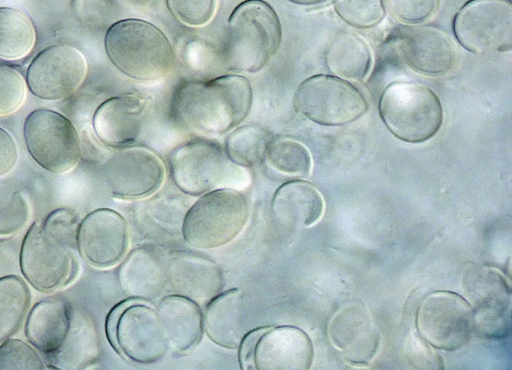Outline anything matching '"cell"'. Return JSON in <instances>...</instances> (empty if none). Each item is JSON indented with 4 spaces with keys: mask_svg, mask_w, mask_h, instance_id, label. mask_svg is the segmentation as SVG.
<instances>
[{
    "mask_svg": "<svg viewBox=\"0 0 512 370\" xmlns=\"http://www.w3.org/2000/svg\"><path fill=\"white\" fill-rule=\"evenodd\" d=\"M288 1H290L294 4H297V5L312 6V5L323 4L330 0H288Z\"/></svg>",
    "mask_w": 512,
    "mask_h": 370,
    "instance_id": "obj_42",
    "label": "cell"
},
{
    "mask_svg": "<svg viewBox=\"0 0 512 370\" xmlns=\"http://www.w3.org/2000/svg\"><path fill=\"white\" fill-rule=\"evenodd\" d=\"M378 110L386 128L397 139L422 143L441 128L443 108L437 95L428 87L395 81L382 92Z\"/></svg>",
    "mask_w": 512,
    "mask_h": 370,
    "instance_id": "obj_5",
    "label": "cell"
},
{
    "mask_svg": "<svg viewBox=\"0 0 512 370\" xmlns=\"http://www.w3.org/2000/svg\"><path fill=\"white\" fill-rule=\"evenodd\" d=\"M334 10L348 25L368 29L385 17L384 0H334Z\"/></svg>",
    "mask_w": 512,
    "mask_h": 370,
    "instance_id": "obj_33",
    "label": "cell"
},
{
    "mask_svg": "<svg viewBox=\"0 0 512 370\" xmlns=\"http://www.w3.org/2000/svg\"><path fill=\"white\" fill-rule=\"evenodd\" d=\"M252 90L239 75L178 86L171 103L173 118L185 128L204 134H223L239 125L249 113Z\"/></svg>",
    "mask_w": 512,
    "mask_h": 370,
    "instance_id": "obj_2",
    "label": "cell"
},
{
    "mask_svg": "<svg viewBox=\"0 0 512 370\" xmlns=\"http://www.w3.org/2000/svg\"><path fill=\"white\" fill-rule=\"evenodd\" d=\"M271 139L269 132L260 126H242L230 133L225 151L234 164L253 167L265 160Z\"/></svg>",
    "mask_w": 512,
    "mask_h": 370,
    "instance_id": "obj_31",
    "label": "cell"
},
{
    "mask_svg": "<svg viewBox=\"0 0 512 370\" xmlns=\"http://www.w3.org/2000/svg\"><path fill=\"white\" fill-rule=\"evenodd\" d=\"M282 28L274 9L262 0H247L232 12L223 45L229 70L255 73L277 53Z\"/></svg>",
    "mask_w": 512,
    "mask_h": 370,
    "instance_id": "obj_3",
    "label": "cell"
},
{
    "mask_svg": "<svg viewBox=\"0 0 512 370\" xmlns=\"http://www.w3.org/2000/svg\"><path fill=\"white\" fill-rule=\"evenodd\" d=\"M129 240L126 220L112 209L92 211L78 226V251L95 268L106 269L119 263L128 251Z\"/></svg>",
    "mask_w": 512,
    "mask_h": 370,
    "instance_id": "obj_16",
    "label": "cell"
},
{
    "mask_svg": "<svg viewBox=\"0 0 512 370\" xmlns=\"http://www.w3.org/2000/svg\"><path fill=\"white\" fill-rule=\"evenodd\" d=\"M78 226L73 210L59 208L29 228L21 247L20 266L36 290L49 293L68 286L76 278Z\"/></svg>",
    "mask_w": 512,
    "mask_h": 370,
    "instance_id": "obj_1",
    "label": "cell"
},
{
    "mask_svg": "<svg viewBox=\"0 0 512 370\" xmlns=\"http://www.w3.org/2000/svg\"><path fill=\"white\" fill-rule=\"evenodd\" d=\"M148 104V98L132 93L106 100L93 118L97 138L111 148L130 146L141 132Z\"/></svg>",
    "mask_w": 512,
    "mask_h": 370,
    "instance_id": "obj_20",
    "label": "cell"
},
{
    "mask_svg": "<svg viewBox=\"0 0 512 370\" xmlns=\"http://www.w3.org/2000/svg\"><path fill=\"white\" fill-rule=\"evenodd\" d=\"M453 31L467 51L487 55L512 49L511 0H470L456 13Z\"/></svg>",
    "mask_w": 512,
    "mask_h": 370,
    "instance_id": "obj_9",
    "label": "cell"
},
{
    "mask_svg": "<svg viewBox=\"0 0 512 370\" xmlns=\"http://www.w3.org/2000/svg\"><path fill=\"white\" fill-rule=\"evenodd\" d=\"M265 160L275 171L300 178L307 177L312 166L308 149L302 143L286 137L270 140Z\"/></svg>",
    "mask_w": 512,
    "mask_h": 370,
    "instance_id": "obj_32",
    "label": "cell"
},
{
    "mask_svg": "<svg viewBox=\"0 0 512 370\" xmlns=\"http://www.w3.org/2000/svg\"><path fill=\"white\" fill-rule=\"evenodd\" d=\"M410 365L417 369H443L441 357L418 333H411L406 344Z\"/></svg>",
    "mask_w": 512,
    "mask_h": 370,
    "instance_id": "obj_39",
    "label": "cell"
},
{
    "mask_svg": "<svg viewBox=\"0 0 512 370\" xmlns=\"http://www.w3.org/2000/svg\"><path fill=\"white\" fill-rule=\"evenodd\" d=\"M35 41L34 25L24 12L0 7V58L21 59L30 53Z\"/></svg>",
    "mask_w": 512,
    "mask_h": 370,
    "instance_id": "obj_29",
    "label": "cell"
},
{
    "mask_svg": "<svg viewBox=\"0 0 512 370\" xmlns=\"http://www.w3.org/2000/svg\"><path fill=\"white\" fill-rule=\"evenodd\" d=\"M118 278L123 291L132 299L152 300L167 285L166 262L156 250L138 247L122 262Z\"/></svg>",
    "mask_w": 512,
    "mask_h": 370,
    "instance_id": "obj_23",
    "label": "cell"
},
{
    "mask_svg": "<svg viewBox=\"0 0 512 370\" xmlns=\"http://www.w3.org/2000/svg\"><path fill=\"white\" fill-rule=\"evenodd\" d=\"M265 327L247 332L238 346V358L241 369H254L253 354L256 343Z\"/></svg>",
    "mask_w": 512,
    "mask_h": 370,
    "instance_id": "obj_41",
    "label": "cell"
},
{
    "mask_svg": "<svg viewBox=\"0 0 512 370\" xmlns=\"http://www.w3.org/2000/svg\"><path fill=\"white\" fill-rule=\"evenodd\" d=\"M390 15L405 24L417 25L431 19L440 0H384Z\"/></svg>",
    "mask_w": 512,
    "mask_h": 370,
    "instance_id": "obj_36",
    "label": "cell"
},
{
    "mask_svg": "<svg viewBox=\"0 0 512 370\" xmlns=\"http://www.w3.org/2000/svg\"><path fill=\"white\" fill-rule=\"evenodd\" d=\"M398 47L405 64L427 76H442L451 71L456 51L451 40L429 26H406L398 35Z\"/></svg>",
    "mask_w": 512,
    "mask_h": 370,
    "instance_id": "obj_17",
    "label": "cell"
},
{
    "mask_svg": "<svg viewBox=\"0 0 512 370\" xmlns=\"http://www.w3.org/2000/svg\"><path fill=\"white\" fill-rule=\"evenodd\" d=\"M24 138L29 153L45 170L65 173L80 160L78 133L73 124L58 112L38 109L27 117Z\"/></svg>",
    "mask_w": 512,
    "mask_h": 370,
    "instance_id": "obj_10",
    "label": "cell"
},
{
    "mask_svg": "<svg viewBox=\"0 0 512 370\" xmlns=\"http://www.w3.org/2000/svg\"><path fill=\"white\" fill-rule=\"evenodd\" d=\"M323 211L324 202L320 192L303 180L284 183L272 199L273 215L287 227H309L319 221Z\"/></svg>",
    "mask_w": 512,
    "mask_h": 370,
    "instance_id": "obj_26",
    "label": "cell"
},
{
    "mask_svg": "<svg viewBox=\"0 0 512 370\" xmlns=\"http://www.w3.org/2000/svg\"><path fill=\"white\" fill-rule=\"evenodd\" d=\"M156 311L169 348L184 353L199 344L204 332L203 316L196 302L182 295L172 294L159 302Z\"/></svg>",
    "mask_w": 512,
    "mask_h": 370,
    "instance_id": "obj_24",
    "label": "cell"
},
{
    "mask_svg": "<svg viewBox=\"0 0 512 370\" xmlns=\"http://www.w3.org/2000/svg\"><path fill=\"white\" fill-rule=\"evenodd\" d=\"M328 69L337 77L363 81L372 66V54L366 41L350 32L334 37L325 54Z\"/></svg>",
    "mask_w": 512,
    "mask_h": 370,
    "instance_id": "obj_27",
    "label": "cell"
},
{
    "mask_svg": "<svg viewBox=\"0 0 512 370\" xmlns=\"http://www.w3.org/2000/svg\"><path fill=\"white\" fill-rule=\"evenodd\" d=\"M27 95L22 74L15 68L0 64V117L19 110Z\"/></svg>",
    "mask_w": 512,
    "mask_h": 370,
    "instance_id": "obj_34",
    "label": "cell"
},
{
    "mask_svg": "<svg viewBox=\"0 0 512 370\" xmlns=\"http://www.w3.org/2000/svg\"><path fill=\"white\" fill-rule=\"evenodd\" d=\"M111 62L125 75L138 81L160 79L173 68L174 49L155 25L139 19L114 23L105 36Z\"/></svg>",
    "mask_w": 512,
    "mask_h": 370,
    "instance_id": "obj_4",
    "label": "cell"
},
{
    "mask_svg": "<svg viewBox=\"0 0 512 370\" xmlns=\"http://www.w3.org/2000/svg\"><path fill=\"white\" fill-rule=\"evenodd\" d=\"M45 369V364L36 350L18 339H7L0 346V370Z\"/></svg>",
    "mask_w": 512,
    "mask_h": 370,
    "instance_id": "obj_35",
    "label": "cell"
},
{
    "mask_svg": "<svg viewBox=\"0 0 512 370\" xmlns=\"http://www.w3.org/2000/svg\"><path fill=\"white\" fill-rule=\"evenodd\" d=\"M98 352V337L93 323L84 315H73L66 341L49 362V366L58 369H83L96 361Z\"/></svg>",
    "mask_w": 512,
    "mask_h": 370,
    "instance_id": "obj_28",
    "label": "cell"
},
{
    "mask_svg": "<svg viewBox=\"0 0 512 370\" xmlns=\"http://www.w3.org/2000/svg\"><path fill=\"white\" fill-rule=\"evenodd\" d=\"M111 194L119 199L148 197L163 184L165 170L160 158L143 147L117 149L104 168Z\"/></svg>",
    "mask_w": 512,
    "mask_h": 370,
    "instance_id": "obj_15",
    "label": "cell"
},
{
    "mask_svg": "<svg viewBox=\"0 0 512 370\" xmlns=\"http://www.w3.org/2000/svg\"><path fill=\"white\" fill-rule=\"evenodd\" d=\"M203 331L216 345L237 349L247 333L244 325V298L237 288L217 294L202 313Z\"/></svg>",
    "mask_w": 512,
    "mask_h": 370,
    "instance_id": "obj_25",
    "label": "cell"
},
{
    "mask_svg": "<svg viewBox=\"0 0 512 370\" xmlns=\"http://www.w3.org/2000/svg\"><path fill=\"white\" fill-rule=\"evenodd\" d=\"M293 105L297 112L312 122L330 127L349 125L368 111L361 91L337 76L319 74L298 86Z\"/></svg>",
    "mask_w": 512,
    "mask_h": 370,
    "instance_id": "obj_8",
    "label": "cell"
},
{
    "mask_svg": "<svg viewBox=\"0 0 512 370\" xmlns=\"http://www.w3.org/2000/svg\"><path fill=\"white\" fill-rule=\"evenodd\" d=\"M132 2L134 3H138V4H141V5H146L148 4L151 0H131Z\"/></svg>",
    "mask_w": 512,
    "mask_h": 370,
    "instance_id": "obj_43",
    "label": "cell"
},
{
    "mask_svg": "<svg viewBox=\"0 0 512 370\" xmlns=\"http://www.w3.org/2000/svg\"><path fill=\"white\" fill-rule=\"evenodd\" d=\"M249 219V205L243 194L218 188L202 194L186 213L182 223L185 242L196 249L224 246L236 238Z\"/></svg>",
    "mask_w": 512,
    "mask_h": 370,
    "instance_id": "obj_6",
    "label": "cell"
},
{
    "mask_svg": "<svg viewBox=\"0 0 512 370\" xmlns=\"http://www.w3.org/2000/svg\"><path fill=\"white\" fill-rule=\"evenodd\" d=\"M72 318L71 305L65 299L51 297L41 300L27 317L26 337L50 362L66 341Z\"/></svg>",
    "mask_w": 512,
    "mask_h": 370,
    "instance_id": "obj_22",
    "label": "cell"
},
{
    "mask_svg": "<svg viewBox=\"0 0 512 370\" xmlns=\"http://www.w3.org/2000/svg\"><path fill=\"white\" fill-rule=\"evenodd\" d=\"M18 160V148L13 137L0 128V176L10 172Z\"/></svg>",
    "mask_w": 512,
    "mask_h": 370,
    "instance_id": "obj_40",
    "label": "cell"
},
{
    "mask_svg": "<svg viewBox=\"0 0 512 370\" xmlns=\"http://www.w3.org/2000/svg\"><path fill=\"white\" fill-rule=\"evenodd\" d=\"M106 331L113 348L137 363L156 362L169 348L157 311L137 299L125 300L110 311Z\"/></svg>",
    "mask_w": 512,
    "mask_h": 370,
    "instance_id": "obj_7",
    "label": "cell"
},
{
    "mask_svg": "<svg viewBox=\"0 0 512 370\" xmlns=\"http://www.w3.org/2000/svg\"><path fill=\"white\" fill-rule=\"evenodd\" d=\"M86 74L87 62L78 49L53 46L33 59L27 71V84L41 99L62 100L80 87Z\"/></svg>",
    "mask_w": 512,
    "mask_h": 370,
    "instance_id": "obj_14",
    "label": "cell"
},
{
    "mask_svg": "<svg viewBox=\"0 0 512 370\" xmlns=\"http://www.w3.org/2000/svg\"><path fill=\"white\" fill-rule=\"evenodd\" d=\"M313 355L312 341L300 328L293 326L265 327L254 349V369H309Z\"/></svg>",
    "mask_w": 512,
    "mask_h": 370,
    "instance_id": "obj_19",
    "label": "cell"
},
{
    "mask_svg": "<svg viewBox=\"0 0 512 370\" xmlns=\"http://www.w3.org/2000/svg\"><path fill=\"white\" fill-rule=\"evenodd\" d=\"M472 309L473 331L486 338H503L510 330L511 291L494 268L471 265L463 277Z\"/></svg>",
    "mask_w": 512,
    "mask_h": 370,
    "instance_id": "obj_11",
    "label": "cell"
},
{
    "mask_svg": "<svg viewBox=\"0 0 512 370\" xmlns=\"http://www.w3.org/2000/svg\"><path fill=\"white\" fill-rule=\"evenodd\" d=\"M29 214L27 201L19 192H15L0 208V236H9L21 230Z\"/></svg>",
    "mask_w": 512,
    "mask_h": 370,
    "instance_id": "obj_38",
    "label": "cell"
},
{
    "mask_svg": "<svg viewBox=\"0 0 512 370\" xmlns=\"http://www.w3.org/2000/svg\"><path fill=\"white\" fill-rule=\"evenodd\" d=\"M327 332L332 344L353 364H366L377 353L378 330L369 311L360 303L348 304L335 312Z\"/></svg>",
    "mask_w": 512,
    "mask_h": 370,
    "instance_id": "obj_18",
    "label": "cell"
},
{
    "mask_svg": "<svg viewBox=\"0 0 512 370\" xmlns=\"http://www.w3.org/2000/svg\"><path fill=\"white\" fill-rule=\"evenodd\" d=\"M417 333L432 347L455 351L473 332L472 309L466 299L450 291H435L419 304Z\"/></svg>",
    "mask_w": 512,
    "mask_h": 370,
    "instance_id": "obj_12",
    "label": "cell"
},
{
    "mask_svg": "<svg viewBox=\"0 0 512 370\" xmlns=\"http://www.w3.org/2000/svg\"><path fill=\"white\" fill-rule=\"evenodd\" d=\"M30 303V290L20 277L0 278V343L19 330Z\"/></svg>",
    "mask_w": 512,
    "mask_h": 370,
    "instance_id": "obj_30",
    "label": "cell"
},
{
    "mask_svg": "<svg viewBox=\"0 0 512 370\" xmlns=\"http://www.w3.org/2000/svg\"><path fill=\"white\" fill-rule=\"evenodd\" d=\"M170 12L191 27L206 25L214 16L217 0H166Z\"/></svg>",
    "mask_w": 512,
    "mask_h": 370,
    "instance_id": "obj_37",
    "label": "cell"
},
{
    "mask_svg": "<svg viewBox=\"0 0 512 370\" xmlns=\"http://www.w3.org/2000/svg\"><path fill=\"white\" fill-rule=\"evenodd\" d=\"M167 285L173 294L206 305L220 293L223 279L213 261L193 253L175 251L166 261Z\"/></svg>",
    "mask_w": 512,
    "mask_h": 370,
    "instance_id": "obj_21",
    "label": "cell"
},
{
    "mask_svg": "<svg viewBox=\"0 0 512 370\" xmlns=\"http://www.w3.org/2000/svg\"><path fill=\"white\" fill-rule=\"evenodd\" d=\"M230 168L223 147L209 139L190 140L170 156V172L176 186L188 195L198 196L220 188Z\"/></svg>",
    "mask_w": 512,
    "mask_h": 370,
    "instance_id": "obj_13",
    "label": "cell"
}]
</instances>
